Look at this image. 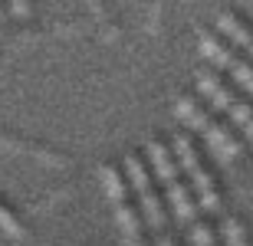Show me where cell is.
<instances>
[{"instance_id":"30bf717a","label":"cell","mask_w":253,"mask_h":246,"mask_svg":"<svg viewBox=\"0 0 253 246\" xmlns=\"http://www.w3.org/2000/svg\"><path fill=\"white\" fill-rule=\"evenodd\" d=\"M220 237L227 240V246H253L250 227H247L237 213H227V217L220 220Z\"/></svg>"},{"instance_id":"3957f363","label":"cell","mask_w":253,"mask_h":246,"mask_svg":"<svg viewBox=\"0 0 253 246\" xmlns=\"http://www.w3.org/2000/svg\"><path fill=\"white\" fill-rule=\"evenodd\" d=\"M122 168H125V177H128L131 190H135V200H138V210H141V217H145V227L155 230V237L165 233V230H168L165 204H161L158 190H155V180H151L148 168H145V161H141V154L138 151H128Z\"/></svg>"},{"instance_id":"8fae6325","label":"cell","mask_w":253,"mask_h":246,"mask_svg":"<svg viewBox=\"0 0 253 246\" xmlns=\"http://www.w3.org/2000/svg\"><path fill=\"white\" fill-rule=\"evenodd\" d=\"M230 125L234 128H244V135L247 138H253V102H237V108L230 112Z\"/></svg>"},{"instance_id":"8992f818","label":"cell","mask_w":253,"mask_h":246,"mask_svg":"<svg viewBox=\"0 0 253 246\" xmlns=\"http://www.w3.org/2000/svg\"><path fill=\"white\" fill-rule=\"evenodd\" d=\"M197 46H201V56H204L217 72H220V69L230 72V66H234L237 56H240V49L227 36H220L217 30H197Z\"/></svg>"},{"instance_id":"2e32d148","label":"cell","mask_w":253,"mask_h":246,"mask_svg":"<svg viewBox=\"0 0 253 246\" xmlns=\"http://www.w3.org/2000/svg\"><path fill=\"white\" fill-rule=\"evenodd\" d=\"M247 56H250V59H253V46H250V49H247Z\"/></svg>"},{"instance_id":"9a60e30c","label":"cell","mask_w":253,"mask_h":246,"mask_svg":"<svg viewBox=\"0 0 253 246\" xmlns=\"http://www.w3.org/2000/svg\"><path fill=\"white\" fill-rule=\"evenodd\" d=\"M155 246H178V240H174L168 230H165V233H158V237H155Z\"/></svg>"},{"instance_id":"6da1fadb","label":"cell","mask_w":253,"mask_h":246,"mask_svg":"<svg viewBox=\"0 0 253 246\" xmlns=\"http://www.w3.org/2000/svg\"><path fill=\"white\" fill-rule=\"evenodd\" d=\"M145 151H148V161H151V168H155V177L165 184V194H168V204L174 207V213H178L188 227L194 223V220H201V204H197L191 184L181 177L174 148H171V144H165V138L151 135Z\"/></svg>"},{"instance_id":"5b68a950","label":"cell","mask_w":253,"mask_h":246,"mask_svg":"<svg viewBox=\"0 0 253 246\" xmlns=\"http://www.w3.org/2000/svg\"><path fill=\"white\" fill-rule=\"evenodd\" d=\"M194 76H197V85H201V92L211 99V108H214V112H227V115H230V112L237 108L240 95L234 92V85H227V79L220 76L214 66H201Z\"/></svg>"},{"instance_id":"52a82bcc","label":"cell","mask_w":253,"mask_h":246,"mask_svg":"<svg viewBox=\"0 0 253 246\" xmlns=\"http://www.w3.org/2000/svg\"><path fill=\"white\" fill-rule=\"evenodd\" d=\"M204 138H207V148H211L220 161H234V158L244 154V135H237V128L227 125V122H214L204 132Z\"/></svg>"},{"instance_id":"7c38bea8","label":"cell","mask_w":253,"mask_h":246,"mask_svg":"<svg viewBox=\"0 0 253 246\" xmlns=\"http://www.w3.org/2000/svg\"><path fill=\"white\" fill-rule=\"evenodd\" d=\"M191 246H214L217 243V230L207 223V220H194L191 223Z\"/></svg>"},{"instance_id":"7a4b0ae2","label":"cell","mask_w":253,"mask_h":246,"mask_svg":"<svg viewBox=\"0 0 253 246\" xmlns=\"http://www.w3.org/2000/svg\"><path fill=\"white\" fill-rule=\"evenodd\" d=\"M171 148H174L178 168L184 171V177H188V184H191V190H194L201 210H207V213H220V210H224V197H220L217 177L211 174V168L204 164V158H201V151H197L194 135H191L188 128H178L174 138H171Z\"/></svg>"},{"instance_id":"277c9868","label":"cell","mask_w":253,"mask_h":246,"mask_svg":"<svg viewBox=\"0 0 253 246\" xmlns=\"http://www.w3.org/2000/svg\"><path fill=\"white\" fill-rule=\"evenodd\" d=\"M99 174H102L105 194H109V200H112V207H115V223L122 227V233L125 237L141 233L145 230V217L138 213V200H131V184L122 174V168L115 161H102Z\"/></svg>"},{"instance_id":"5bb4252c","label":"cell","mask_w":253,"mask_h":246,"mask_svg":"<svg viewBox=\"0 0 253 246\" xmlns=\"http://www.w3.org/2000/svg\"><path fill=\"white\" fill-rule=\"evenodd\" d=\"M125 246H148V240H145V230H141V233H131V237H125Z\"/></svg>"},{"instance_id":"9c48e42d","label":"cell","mask_w":253,"mask_h":246,"mask_svg":"<svg viewBox=\"0 0 253 246\" xmlns=\"http://www.w3.org/2000/svg\"><path fill=\"white\" fill-rule=\"evenodd\" d=\"M217 33L227 36L240 53L253 46V27L240 17V13H234V10H220V13H217Z\"/></svg>"},{"instance_id":"4fadbf2b","label":"cell","mask_w":253,"mask_h":246,"mask_svg":"<svg viewBox=\"0 0 253 246\" xmlns=\"http://www.w3.org/2000/svg\"><path fill=\"white\" fill-rule=\"evenodd\" d=\"M0 227L7 230L10 237H17V240L23 237V223L13 217V210H10V207H3V200H0Z\"/></svg>"},{"instance_id":"ba28073f","label":"cell","mask_w":253,"mask_h":246,"mask_svg":"<svg viewBox=\"0 0 253 246\" xmlns=\"http://www.w3.org/2000/svg\"><path fill=\"white\" fill-rule=\"evenodd\" d=\"M174 112H178V118L188 125L191 132H201V135H204L207 128L217 122L214 112H211V108H204V105L197 102L194 95H188V92H178V95H174Z\"/></svg>"}]
</instances>
